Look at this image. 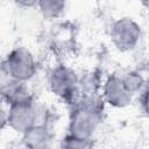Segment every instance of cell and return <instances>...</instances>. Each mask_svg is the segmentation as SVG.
I'll return each mask as SVG.
<instances>
[{
    "instance_id": "7",
    "label": "cell",
    "mask_w": 149,
    "mask_h": 149,
    "mask_svg": "<svg viewBox=\"0 0 149 149\" xmlns=\"http://www.w3.org/2000/svg\"><path fill=\"white\" fill-rule=\"evenodd\" d=\"M26 149H50L51 136L44 126L37 125L23 134Z\"/></svg>"
},
{
    "instance_id": "13",
    "label": "cell",
    "mask_w": 149,
    "mask_h": 149,
    "mask_svg": "<svg viewBox=\"0 0 149 149\" xmlns=\"http://www.w3.org/2000/svg\"><path fill=\"white\" fill-rule=\"evenodd\" d=\"M143 5L147 6V7H149V2H143Z\"/></svg>"
},
{
    "instance_id": "2",
    "label": "cell",
    "mask_w": 149,
    "mask_h": 149,
    "mask_svg": "<svg viewBox=\"0 0 149 149\" xmlns=\"http://www.w3.org/2000/svg\"><path fill=\"white\" fill-rule=\"evenodd\" d=\"M3 66L10 79L23 83L29 80L36 71L33 55L28 49L23 47H19L12 50L6 58Z\"/></svg>"
},
{
    "instance_id": "11",
    "label": "cell",
    "mask_w": 149,
    "mask_h": 149,
    "mask_svg": "<svg viewBox=\"0 0 149 149\" xmlns=\"http://www.w3.org/2000/svg\"><path fill=\"white\" fill-rule=\"evenodd\" d=\"M59 149H87V141L69 134L61 141Z\"/></svg>"
},
{
    "instance_id": "4",
    "label": "cell",
    "mask_w": 149,
    "mask_h": 149,
    "mask_svg": "<svg viewBox=\"0 0 149 149\" xmlns=\"http://www.w3.org/2000/svg\"><path fill=\"white\" fill-rule=\"evenodd\" d=\"M7 121L10 128L22 134L37 126V109L33 100L9 106Z\"/></svg>"
},
{
    "instance_id": "10",
    "label": "cell",
    "mask_w": 149,
    "mask_h": 149,
    "mask_svg": "<svg viewBox=\"0 0 149 149\" xmlns=\"http://www.w3.org/2000/svg\"><path fill=\"white\" fill-rule=\"evenodd\" d=\"M121 79H122V83H123L125 87L127 88V91L130 94H133L134 92H136L137 90H140V87L143 84L142 77L139 73H136V72H129L126 76L121 77Z\"/></svg>"
},
{
    "instance_id": "1",
    "label": "cell",
    "mask_w": 149,
    "mask_h": 149,
    "mask_svg": "<svg viewBox=\"0 0 149 149\" xmlns=\"http://www.w3.org/2000/svg\"><path fill=\"white\" fill-rule=\"evenodd\" d=\"M101 119V104L97 95L84 97L70 116L69 134L88 141Z\"/></svg>"
},
{
    "instance_id": "12",
    "label": "cell",
    "mask_w": 149,
    "mask_h": 149,
    "mask_svg": "<svg viewBox=\"0 0 149 149\" xmlns=\"http://www.w3.org/2000/svg\"><path fill=\"white\" fill-rule=\"evenodd\" d=\"M142 105H143V109H144V112L149 115V91H147L146 94L143 95Z\"/></svg>"
},
{
    "instance_id": "8",
    "label": "cell",
    "mask_w": 149,
    "mask_h": 149,
    "mask_svg": "<svg viewBox=\"0 0 149 149\" xmlns=\"http://www.w3.org/2000/svg\"><path fill=\"white\" fill-rule=\"evenodd\" d=\"M2 95L5 100L9 104V106L33 100L29 90L24 85V83L14 79H10L7 85L2 86Z\"/></svg>"
},
{
    "instance_id": "9",
    "label": "cell",
    "mask_w": 149,
    "mask_h": 149,
    "mask_svg": "<svg viewBox=\"0 0 149 149\" xmlns=\"http://www.w3.org/2000/svg\"><path fill=\"white\" fill-rule=\"evenodd\" d=\"M40 10L45 17H57L62 14L65 7V2L62 0H42L37 2Z\"/></svg>"
},
{
    "instance_id": "6",
    "label": "cell",
    "mask_w": 149,
    "mask_h": 149,
    "mask_svg": "<svg viewBox=\"0 0 149 149\" xmlns=\"http://www.w3.org/2000/svg\"><path fill=\"white\" fill-rule=\"evenodd\" d=\"M105 100L113 107L122 108L132 101V94L125 87L121 77L111 76L104 85Z\"/></svg>"
},
{
    "instance_id": "5",
    "label": "cell",
    "mask_w": 149,
    "mask_h": 149,
    "mask_svg": "<svg viewBox=\"0 0 149 149\" xmlns=\"http://www.w3.org/2000/svg\"><path fill=\"white\" fill-rule=\"evenodd\" d=\"M49 84L55 94L62 98H69L76 91L78 80L76 73L71 69L59 65L51 71Z\"/></svg>"
},
{
    "instance_id": "3",
    "label": "cell",
    "mask_w": 149,
    "mask_h": 149,
    "mask_svg": "<svg viewBox=\"0 0 149 149\" xmlns=\"http://www.w3.org/2000/svg\"><path fill=\"white\" fill-rule=\"evenodd\" d=\"M141 37L140 26L129 17L116 20L111 29V40L121 51H128L136 47Z\"/></svg>"
}]
</instances>
